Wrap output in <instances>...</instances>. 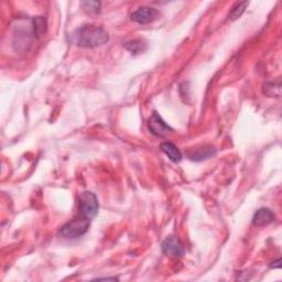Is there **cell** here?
Listing matches in <instances>:
<instances>
[{
    "label": "cell",
    "mask_w": 282,
    "mask_h": 282,
    "mask_svg": "<svg viewBox=\"0 0 282 282\" xmlns=\"http://www.w3.org/2000/svg\"><path fill=\"white\" fill-rule=\"evenodd\" d=\"M89 225H91V219L78 215V217H75L69 223H66L64 226H62L59 235L66 239L78 238L87 233Z\"/></svg>",
    "instance_id": "7a4b0ae2"
},
{
    "label": "cell",
    "mask_w": 282,
    "mask_h": 282,
    "mask_svg": "<svg viewBox=\"0 0 282 282\" xmlns=\"http://www.w3.org/2000/svg\"><path fill=\"white\" fill-rule=\"evenodd\" d=\"M148 127L150 132L157 137H166L173 131V129L162 119V117L157 111H154V114L151 115Z\"/></svg>",
    "instance_id": "277c9868"
},
{
    "label": "cell",
    "mask_w": 282,
    "mask_h": 282,
    "mask_svg": "<svg viewBox=\"0 0 282 282\" xmlns=\"http://www.w3.org/2000/svg\"><path fill=\"white\" fill-rule=\"evenodd\" d=\"M159 17L160 13L157 9L144 6V7H140L136 11H133L131 14V20L139 25H148L158 20Z\"/></svg>",
    "instance_id": "5b68a950"
},
{
    "label": "cell",
    "mask_w": 282,
    "mask_h": 282,
    "mask_svg": "<svg viewBox=\"0 0 282 282\" xmlns=\"http://www.w3.org/2000/svg\"><path fill=\"white\" fill-rule=\"evenodd\" d=\"M161 248H162L163 253L167 256L181 258L182 256H184V253H185V249L182 245V242L180 241L179 238H177V237H174V236L168 237V238L163 240Z\"/></svg>",
    "instance_id": "8992f818"
},
{
    "label": "cell",
    "mask_w": 282,
    "mask_h": 282,
    "mask_svg": "<svg viewBox=\"0 0 282 282\" xmlns=\"http://www.w3.org/2000/svg\"><path fill=\"white\" fill-rule=\"evenodd\" d=\"M160 150L165 154L169 159H170L174 163H179L182 161V154L181 151L179 150L178 147L172 144V143H163L160 145Z\"/></svg>",
    "instance_id": "9c48e42d"
},
{
    "label": "cell",
    "mask_w": 282,
    "mask_h": 282,
    "mask_svg": "<svg viewBox=\"0 0 282 282\" xmlns=\"http://www.w3.org/2000/svg\"><path fill=\"white\" fill-rule=\"evenodd\" d=\"M83 9H85V11L89 14H97L99 13L100 9V3L97 2H84L82 4Z\"/></svg>",
    "instance_id": "5bb4252c"
},
{
    "label": "cell",
    "mask_w": 282,
    "mask_h": 282,
    "mask_svg": "<svg viewBox=\"0 0 282 282\" xmlns=\"http://www.w3.org/2000/svg\"><path fill=\"white\" fill-rule=\"evenodd\" d=\"M78 210H80V215L92 219L97 215L99 210L97 197L92 192H82L78 197Z\"/></svg>",
    "instance_id": "3957f363"
},
{
    "label": "cell",
    "mask_w": 282,
    "mask_h": 282,
    "mask_svg": "<svg viewBox=\"0 0 282 282\" xmlns=\"http://www.w3.org/2000/svg\"><path fill=\"white\" fill-rule=\"evenodd\" d=\"M46 19L42 18V17H37V18L33 19V30H35V35L37 37L42 36L43 33L46 32Z\"/></svg>",
    "instance_id": "8fae6325"
},
{
    "label": "cell",
    "mask_w": 282,
    "mask_h": 282,
    "mask_svg": "<svg viewBox=\"0 0 282 282\" xmlns=\"http://www.w3.org/2000/svg\"><path fill=\"white\" fill-rule=\"evenodd\" d=\"M263 94L269 97H279L281 94V82H268L263 85Z\"/></svg>",
    "instance_id": "30bf717a"
},
{
    "label": "cell",
    "mask_w": 282,
    "mask_h": 282,
    "mask_svg": "<svg viewBox=\"0 0 282 282\" xmlns=\"http://www.w3.org/2000/svg\"><path fill=\"white\" fill-rule=\"evenodd\" d=\"M125 48L129 51V52H131L133 54H138V53L143 52V51H145L146 44L140 40H133L130 42H127L125 44Z\"/></svg>",
    "instance_id": "7c38bea8"
},
{
    "label": "cell",
    "mask_w": 282,
    "mask_h": 282,
    "mask_svg": "<svg viewBox=\"0 0 282 282\" xmlns=\"http://www.w3.org/2000/svg\"><path fill=\"white\" fill-rule=\"evenodd\" d=\"M247 6H248V3L244 2V3H240V4H237L235 7L233 8V10L230 11V14H229V18L232 19V20H236V19H238L239 17L244 14V11L245 9L247 8Z\"/></svg>",
    "instance_id": "4fadbf2b"
},
{
    "label": "cell",
    "mask_w": 282,
    "mask_h": 282,
    "mask_svg": "<svg viewBox=\"0 0 282 282\" xmlns=\"http://www.w3.org/2000/svg\"><path fill=\"white\" fill-rule=\"evenodd\" d=\"M215 154H216L215 148H213L212 146H204V147H201L199 149L191 150L188 154V157L192 161H202L215 156Z\"/></svg>",
    "instance_id": "ba28073f"
},
{
    "label": "cell",
    "mask_w": 282,
    "mask_h": 282,
    "mask_svg": "<svg viewBox=\"0 0 282 282\" xmlns=\"http://www.w3.org/2000/svg\"><path fill=\"white\" fill-rule=\"evenodd\" d=\"M109 40V36L104 29L93 25H86L72 33L70 41L76 47L93 49L106 44Z\"/></svg>",
    "instance_id": "6da1fadb"
},
{
    "label": "cell",
    "mask_w": 282,
    "mask_h": 282,
    "mask_svg": "<svg viewBox=\"0 0 282 282\" xmlns=\"http://www.w3.org/2000/svg\"><path fill=\"white\" fill-rule=\"evenodd\" d=\"M274 221V214L269 208H260L252 217V224L257 227L267 226Z\"/></svg>",
    "instance_id": "52a82bcc"
}]
</instances>
